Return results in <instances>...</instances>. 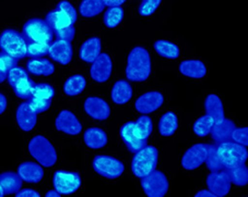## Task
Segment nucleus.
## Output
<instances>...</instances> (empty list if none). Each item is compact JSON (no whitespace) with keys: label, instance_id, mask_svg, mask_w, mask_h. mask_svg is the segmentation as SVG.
<instances>
[{"label":"nucleus","instance_id":"obj_31","mask_svg":"<svg viewBox=\"0 0 248 197\" xmlns=\"http://www.w3.org/2000/svg\"><path fill=\"white\" fill-rule=\"evenodd\" d=\"M178 127L177 117L174 113H168L162 115L159 123V131L161 135L170 136L176 132Z\"/></svg>","mask_w":248,"mask_h":197},{"label":"nucleus","instance_id":"obj_1","mask_svg":"<svg viewBox=\"0 0 248 197\" xmlns=\"http://www.w3.org/2000/svg\"><path fill=\"white\" fill-rule=\"evenodd\" d=\"M151 73V59L143 47H135L128 56L126 76L132 82H143Z\"/></svg>","mask_w":248,"mask_h":197},{"label":"nucleus","instance_id":"obj_49","mask_svg":"<svg viewBox=\"0 0 248 197\" xmlns=\"http://www.w3.org/2000/svg\"><path fill=\"white\" fill-rule=\"evenodd\" d=\"M7 108V98L3 94L0 93V114L5 113Z\"/></svg>","mask_w":248,"mask_h":197},{"label":"nucleus","instance_id":"obj_27","mask_svg":"<svg viewBox=\"0 0 248 197\" xmlns=\"http://www.w3.org/2000/svg\"><path fill=\"white\" fill-rule=\"evenodd\" d=\"M0 186L5 194H16L22 187V180L18 173L5 172L0 174Z\"/></svg>","mask_w":248,"mask_h":197},{"label":"nucleus","instance_id":"obj_35","mask_svg":"<svg viewBox=\"0 0 248 197\" xmlns=\"http://www.w3.org/2000/svg\"><path fill=\"white\" fill-rule=\"evenodd\" d=\"M213 124H215V120H213L211 115H202V118H199L195 122L194 132L200 138H204V136L210 134Z\"/></svg>","mask_w":248,"mask_h":197},{"label":"nucleus","instance_id":"obj_30","mask_svg":"<svg viewBox=\"0 0 248 197\" xmlns=\"http://www.w3.org/2000/svg\"><path fill=\"white\" fill-rule=\"evenodd\" d=\"M103 0H82L79 11L83 18H93L104 10Z\"/></svg>","mask_w":248,"mask_h":197},{"label":"nucleus","instance_id":"obj_26","mask_svg":"<svg viewBox=\"0 0 248 197\" xmlns=\"http://www.w3.org/2000/svg\"><path fill=\"white\" fill-rule=\"evenodd\" d=\"M132 97V88L127 81H118L112 89V100L117 105H124Z\"/></svg>","mask_w":248,"mask_h":197},{"label":"nucleus","instance_id":"obj_22","mask_svg":"<svg viewBox=\"0 0 248 197\" xmlns=\"http://www.w3.org/2000/svg\"><path fill=\"white\" fill-rule=\"evenodd\" d=\"M181 73L191 79H202L207 73L206 66L200 60H186L179 66Z\"/></svg>","mask_w":248,"mask_h":197},{"label":"nucleus","instance_id":"obj_5","mask_svg":"<svg viewBox=\"0 0 248 197\" xmlns=\"http://www.w3.org/2000/svg\"><path fill=\"white\" fill-rule=\"evenodd\" d=\"M27 45L24 36L16 29H5L0 35V49L16 60L27 57Z\"/></svg>","mask_w":248,"mask_h":197},{"label":"nucleus","instance_id":"obj_14","mask_svg":"<svg viewBox=\"0 0 248 197\" xmlns=\"http://www.w3.org/2000/svg\"><path fill=\"white\" fill-rule=\"evenodd\" d=\"M207 185L209 191L212 192L216 197H223L231 190V180L228 172L223 171H213L207 178Z\"/></svg>","mask_w":248,"mask_h":197},{"label":"nucleus","instance_id":"obj_44","mask_svg":"<svg viewBox=\"0 0 248 197\" xmlns=\"http://www.w3.org/2000/svg\"><path fill=\"white\" fill-rule=\"evenodd\" d=\"M231 139H232L235 143L241 144L243 146L246 147L248 145V128L235 127L232 132V135H231Z\"/></svg>","mask_w":248,"mask_h":197},{"label":"nucleus","instance_id":"obj_20","mask_svg":"<svg viewBox=\"0 0 248 197\" xmlns=\"http://www.w3.org/2000/svg\"><path fill=\"white\" fill-rule=\"evenodd\" d=\"M18 174L21 180L27 183H38L44 177V170L42 166L35 162H23L18 168Z\"/></svg>","mask_w":248,"mask_h":197},{"label":"nucleus","instance_id":"obj_19","mask_svg":"<svg viewBox=\"0 0 248 197\" xmlns=\"http://www.w3.org/2000/svg\"><path fill=\"white\" fill-rule=\"evenodd\" d=\"M16 122L22 131L30 132L37 122V113L31 109L29 102L21 104L16 109Z\"/></svg>","mask_w":248,"mask_h":197},{"label":"nucleus","instance_id":"obj_16","mask_svg":"<svg viewBox=\"0 0 248 197\" xmlns=\"http://www.w3.org/2000/svg\"><path fill=\"white\" fill-rule=\"evenodd\" d=\"M164 97L159 92H149L141 95L136 100V109L140 113H151L163 105Z\"/></svg>","mask_w":248,"mask_h":197},{"label":"nucleus","instance_id":"obj_8","mask_svg":"<svg viewBox=\"0 0 248 197\" xmlns=\"http://www.w3.org/2000/svg\"><path fill=\"white\" fill-rule=\"evenodd\" d=\"M141 186L149 197H163L168 193L169 181L163 172L153 170L151 173L141 178Z\"/></svg>","mask_w":248,"mask_h":197},{"label":"nucleus","instance_id":"obj_3","mask_svg":"<svg viewBox=\"0 0 248 197\" xmlns=\"http://www.w3.org/2000/svg\"><path fill=\"white\" fill-rule=\"evenodd\" d=\"M132 158L131 170L137 178H143L155 170L159 159V152L155 146H145L135 153Z\"/></svg>","mask_w":248,"mask_h":197},{"label":"nucleus","instance_id":"obj_24","mask_svg":"<svg viewBox=\"0 0 248 197\" xmlns=\"http://www.w3.org/2000/svg\"><path fill=\"white\" fill-rule=\"evenodd\" d=\"M235 127H235L234 122L225 118L222 120V121L215 123L210 132L213 141L217 143H221V142H224V141L230 140Z\"/></svg>","mask_w":248,"mask_h":197},{"label":"nucleus","instance_id":"obj_10","mask_svg":"<svg viewBox=\"0 0 248 197\" xmlns=\"http://www.w3.org/2000/svg\"><path fill=\"white\" fill-rule=\"evenodd\" d=\"M53 184L59 194L69 195L78 191L81 185V178L77 172L58 170L54 174Z\"/></svg>","mask_w":248,"mask_h":197},{"label":"nucleus","instance_id":"obj_41","mask_svg":"<svg viewBox=\"0 0 248 197\" xmlns=\"http://www.w3.org/2000/svg\"><path fill=\"white\" fill-rule=\"evenodd\" d=\"M55 96V89L52 85L47 83H40L35 84L33 89L32 97L44 98V99H52Z\"/></svg>","mask_w":248,"mask_h":197},{"label":"nucleus","instance_id":"obj_52","mask_svg":"<svg viewBox=\"0 0 248 197\" xmlns=\"http://www.w3.org/2000/svg\"><path fill=\"white\" fill-rule=\"evenodd\" d=\"M5 195H6V194H5V192H3V190L1 188V186H0V197H3Z\"/></svg>","mask_w":248,"mask_h":197},{"label":"nucleus","instance_id":"obj_4","mask_svg":"<svg viewBox=\"0 0 248 197\" xmlns=\"http://www.w3.org/2000/svg\"><path fill=\"white\" fill-rule=\"evenodd\" d=\"M29 152L38 164L43 167H53L57 161V153L48 140L43 135H37L30 141Z\"/></svg>","mask_w":248,"mask_h":197},{"label":"nucleus","instance_id":"obj_50","mask_svg":"<svg viewBox=\"0 0 248 197\" xmlns=\"http://www.w3.org/2000/svg\"><path fill=\"white\" fill-rule=\"evenodd\" d=\"M196 197H216V196H215V194H213L212 192L203 190V191H200L199 193H197Z\"/></svg>","mask_w":248,"mask_h":197},{"label":"nucleus","instance_id":"obj_48","mask_svg":"<svg viewBox=\"0 0 248 197\" xmlns=\"http://www.w3.org/2000/svg\"><path fill=\"white\" fill-rule=\"evenodd\" d=\"M104 5L108 6V7H117V6H122L126 0H103Z\"/></svg>","mask_w":248,"mask_h":197},{"label":"nucleus","instance_id":"obj_39","mask_svg":"<svg viewBox=\"0 0 248 197\" xmlns=\"http://www.w3.org/2000/svg\"><path fill=\"white\" fill-rule=\"evenodd\" d=\"M50 44H43V42H28L27 56L30 58H41L48 55Z\"/></svg>","mask_w":248,"mask_h":197},{"label":"nucleus","instance_id":"obj_51","mask_svg":"<svg viewBox=\"0 0 248 197\" xmlns=\"http://www.w3.org/2000/svg\"><path fill=\"white\" fill-rule=\"evenodd\" d=\"M46 196H47V197H53V196L59 197V196H61V194H59V193H58L56 190H55V191H49V192L46 194Z\"/></svg>","mask_w":248,"mask_h":197},{"label":"nucleus","instance_id":"obj_34","mask_svg":"<svg viewBox=\"0 0 248 197\" xmlns=\"http://www.w3.org/2000/svg\"><path fill=\"white\" fill-rule=\"evenodd\" d=\"M124 19V10L121 6L109 7L104 14V24L109 28H116Z\"/></svg>","mask_w":248,"mask_h":197},{"label":"nucleus","instance_id":"obj_38","mask_svg":"<svg viewBox=\"0 0 248 197\" xmlns=\"http://www.w3.org/2000/svg\"><path fill=\"white\" fill-rule=\"evenodd\" d=\"M18 60L10 57L5 53H0V83L7 79V75L12 68L16 66Z\"/></svg>","mask_w":248,"mask_h":197},{"label":"nucleus","instance_id":"obj_15","mask_svg":"<svg viewBox=\"0 0 248 197\" xmlns=\"http://www.w3.org/2000/svg\"><path fill=\"white\" fill-rule=\"evenodd\" d=\"M55 126L58 131L69 135H78L82 131V126L76 115L69 110H62L58 114L55 121Z\"/></svg>","mask_w":248,"mask_h":197},{"label":"nucleus","instance_id":"obj_25","mask_svg":"<svg viewBox=\"0 0 248 197\" xmlns=\"http://www.w3.org/2000/svg\"><path fill=\"white\" fill-rule=\"evenodd\" d=\"M27 69L34 75H52L55 72L54 64L47 59L33 58L27 63Z\"/></svg>","mask_w":248,"mask_h":197},{"label":"nucleus","instance_id":"obj_13","mask_svg":"<svg viewBox=\"0 0 248 197\" xmlns=\"http://www.w3.org/2000/svg\"><path fill=\"white\" fill-rule=\"evenodd\" d=\"M207 156V145L196 144L191 146L185 153L182 159V166L186 170H195L199 168L204 161Z\"/></svg>","mask_w":248,"mask_h":197},{"label":"nucleus","instance_id":"obj_37","mask_svg":"<svg viewBox=\"0 0 248 197\" xmlns=\"http://www.w3.org/2000/svg\"><path fill=\"white\" fill-rule=\"evenodd\" d=\"M34 86H35V83H34L31 79H28L21 81L19 84H16V86H14V91L16 95L21 98V99L29 100L30 98L32 97Z\"/></svg>","mask_w":248,"mask_h":197},{"label":"nucleus","instance_id":"obj_45","mask_svg":"<svg viewBox=\"0 0 248 197\" xmlns=\"http://www.w3.org/2000/svg\"><path fill=\"white\" fill-rule=\"evenodd\" d=\"M137 126L139 127L140 131L142 132V134L145 139L148 140L149 136H150L152 128H153V124H152V120L147 117V115H142L140 117L138 120H137Z\"/></svg>","mask_w":248,"mask_h":197},{"label":"nucleus","instance_id":"obj_6","mask_svg":"<svg viewBox=\"0 0 248 197\" xmlns=\"http://www.w3.org/2000/svg\"><path fill=\"white\" fill-rule=\"evenodd\" d=\"M45 21L52 28L53 32L59 28L72 27L77 22V11L70 2L63 0L58 3L55 10L47 14Z\"/></svg>","mask_w":248,"mask_h":197},{"label":"nucleus","instance_id":"obj_33","mask_svg":"<svg viewBox=\"0 0 248 197\" xmlns=\"http://www.w3.org/2000/svg\"><path fill=\"white\" fill-rule=\"evenodd\" d=\"M155 49L162 57L168 59H176L179 56L178 46L168 41H156L155 42Z\"/></svg>","mask_w":248,"mask_h":197},{"label":"nucleus","instance_id":"obj_28","mask_svg":"<svg viewBox=\"0 0 248 197\" xmlns=\"http://www.w3.org/2000/svg\"><path fill=\"white\" fill-rule=\"evenodd\" d=\"M204 107H206L207 114L211 115L215 120V123L222 121L224 119V110L223 105L219 97L217 95H209L204 101Z\"/></svg>","mask_w":248,"mask_h":197},{"label":"nucleus","instance_id":"obj_23","mask_svg":"<svg viewBox=\"0 0 248 197\" xmlns=\"http://www.w3.org/2000/svg\"><path fill=\"white\" fill-rule=\"evenodd\" d=\"M84 143L92 149L103 148L108 143V135L100 127H90L83 136Z\"/></svg>","mask_w":248,"mask_h":197},{"label":"nucleus","instance_id":"obj_12","mask_svg":"<svg viewBox=\"0 0 248 197\" xmlns=\"http://www.w3.org/2000/svg\"><path fill=\"white\" fill-rule=\"evenodd\" d=\"M91 78L98 83H104L109 79L113 70V63L108 54H100L98 57L92 62Z\"/></svg>","mask_w":248,"mask_h":197},{"label":"nucleus","instance_id":"obj_7","mask_svg":"<svg viewBox=\"0 0 248 197\" xmlns=\"http://www.w3.org/2000/svg\"><path fill=\"white\" fill-rule=\"evenodd\" d=\"M22 35L28 42L50 44L54 38V32L45 20L31 19L24 24Z\"/></svg>","mask_w":248,"mask_h":197},{"label":"nucleus","instance_id":"obj_46","mask_svg":"<svg viewBox=\"0 0 248 197\" xmlns=\"http://www.w3.org/2000/svg\"><path fill=\"white\" fill-rule=\"evenodd\" d=\"M75 34H76V28L74 25H72V27L59 28V29H56V31H54V35L57 37V40H62V41H68V42H71L74 40Z\"/></svg>","mask_w":248,"mask_h":197},{"label":"nucleus","instance_id":"obj_47","mask_svg":"<svg viewBox=\"0 0 248 197\" xmlns=\"http://www.w3.org/2000/svg\"><path fill=\"white\" fill-rule=\"evenodd\" d=\"M16 197H40L41 194L36 191L31 190V188H25V190L16 192Z\"/></svg>","mask_w":248,"mask_h":197},{"label":"nucleus","instance_id":"obj_40","mask_svg":"<svg viewBox=\"0 0 248 197\" xmlns=\"http://www.w3.org/2000/svg\"><path fill=\"white\" fill-rule=\"evenodd\" d=\"M7 79L10 86L14 87L16 84H19L21 81L30 79V76H29L28 71H25L23 68L16 66L9 71V73L7 75Z\"/></svg>","mask_w":248,"mask_h":197},{"label":"nucleus","instance_id":"obj_36","mask_svg":"<svg viewBox=\"0 0 248 197\" xmlns=\"http://www.w3.org/2000/svg\"><path fill=\"white\" fill-rule=\"evenodd\" d=\"M208 169L210 171H220L223 170V165L220 160L219 156H217V148L215 145H207V156H206V161Z\"/></svg>","mask_w":248,"mask_h":197},{"label":"nucleus","instance_id":"obj_18","mask_svg":"<svg viewBox=\"0 0 248 197\" xmlns=\"http://www.w3.org/2000/svg\"><path fill=\"white\" fill-rule=\"evenodd\" d=\"M84 110L90 117L95 120H106L110 114L108 102L98 97H89L84 101Z\"/></svg>","mask_w":248,"mask_h":197},{"label":"nucleus","instance_id":"obj_2","mask_svg":"<svg viewBox=\"0 0 248 197\" xmlns=\"http://www.w3.org/2000/svg\"><path fill=\"white\" fill-rule=\"evenodd\" d=\"M216 148L224 169L244 165L247 160L248 152L245 146L241 144L224 141V142H221L217 145Z\"/></svg>","mask_w":248,"mask_h":197},{"label":"nucleus","instance_id":"obj_11","mask_svg":"<svg viewBox=\"0 0 248 197\" xmlns=\"http://www.w3.org/2000/svg\"><path fill=\"white\" fill-rule=\"evenodd\" d=\"M121 136L130 153H137L147 145V139L136 122H127L121 128Z\"/></svg>","mask_w":248,"mask_h":197},{"label":"nucleus","instance_id":"obj_42","mask_svg":"<svg viewBox=\"0 0 248 197\" xmlns=\"http://www.w3.org/2000/svg\"><path fill=\"white\" fill-rule=\"evenodd\" d=\"M28 102L34 113H44V111L49 109L50 105H52V99H44V98L31 97Z\"/></svg>","mask_w":248,"mask_h":197},{"label":"nucleus","instance_id":"obj_9","mask_svg":"<svg viewBox=\"0 0 248 197\" xmlns=\"http://www.w3.org/2000/svg\"><path fill=\"white\" fill-rule=\"evenodd\" d=\"M93 169L102 177L116 179L121 177L125 171V166L116 158L109 156H96L93 160Z\"/></svg>","mask_w":248,"mask_h":197},{"label":"nucleus","instance_id":"obj_17","mask_svg":"<svg viewBox=\"0 0 248 197\" xmlns=\"http://www.w3.org/2000/svg\"><path fill=\"white\" fill-rule=\"evenodd\" d=\"M48 55L54 61L66 66L69 64L72 59V46L70 42L57 40L49 45Z\"/></svg>","mask_w":248,"mask_h":197},{"label":"nucleus","instance_id":"obj_43","mask_svg":"<svg viewBox=\"0 0 248 197\" xmlns=\"http://www.w3.org/2000/svg\"><path fill=\"white\" fill-rule=\"evenodd\" d=\"M162 0H143L139 7V14L142 16H149L153 14L159 8Z\"/></svg>","mask_w":248,"mask_h":197},{"label":"nucleus","instance_id":"obj_29","mask_svg":"<svg viewBox=\"0 0 248 197\" xmlns=\"http://www.w3.org/2000/svg\"><path fill=\"white\" fill-rule=\"evenodd\" d=\"M85 86H87V81L84 76L76 74L66 81L63 85V92L68 96H77L84 91Z\"/></svg>","mask_w":248,"mask_h":197},{"label":"nucleus","instance_id":"obj_32","mask_svg":"<svg viewBox=\"0 0 248 197\" xmlns=\"http://www.w3.org/2000/svg\"><path fill=\"white\" fill-rule=\"evenodd\" d=\"M226 172L229 174L231 183L235 184V185L244 186L248 183V169L245 164L226 169Z\"/></svg>","mask_w":248,"mask_h":197},{"label":"nucleus","instance_id":"obj_21","mask_svg":"<svg viewBox=\"0 0 248 197\" xmlns=\"http://www.w3.org/2000/svg\"><path fill=\"white\" fill-rule=\"evenodd\" d=\"M101 40L98 37H92L89 38L88 41H85L82 46H81L79 56L81 60H83L84 62H93L95 60L98 55L101 54Z\"/></svg>","mask_w":248,"mask_h":197}]
</instances>
